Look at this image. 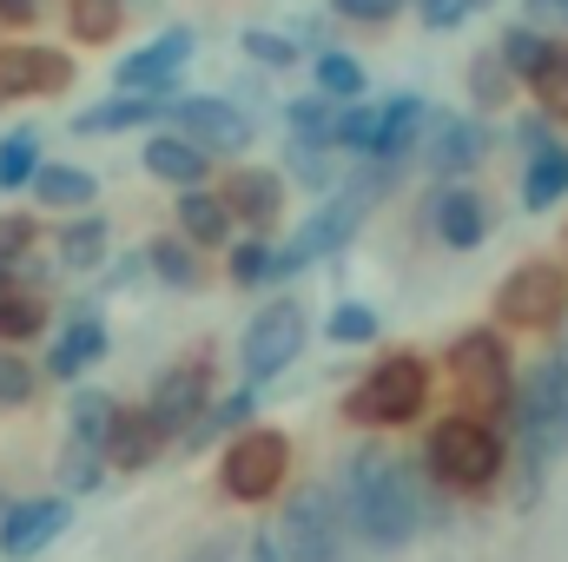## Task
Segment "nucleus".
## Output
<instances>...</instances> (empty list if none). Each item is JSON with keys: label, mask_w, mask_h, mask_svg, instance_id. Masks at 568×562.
Masks as SVG:
<instances>
[{"label": "nucleus", "mask_w": 568, "mask_h": 562, "mask_svg": "<svg viewBox=\"0 0 568 562\" xmlns=\"http://www.w3.org/2000/svg\"><path fill=\"white\" fill-rule=\"evenodd\" d=\"M40 20V0H0V27H33Z\"/></svg>", "instance_id": "49"}, {"label": "nucleus", "mask_w": 568, "mask_h": 562, "mask_svg": "<svg viewBox=\"0 0 568 562\" xmlns=\"http://www.w3.org/2000/svg\"><path fill=\"white\" fill-rule=\"evenodd\" d=\"M239 53H245L258 73H284V67H297V60H304V47H297L291 33H272V27H245Z\"/></svg>", "instance_id": "40"}, {"label": "nucleus", "mask_w": 568, "mask_h": 562, "mask_svg": "<svg viewBox=\"0 0 568 562\" xmlns=\"http://www.w3.org/2000/svg\"><path fill=\"white\" fill-rule=\"evenodd\" d=\"M126 13H133V0H67V33L80 47H113Z\"/></svg>", "instance_id": "29"}, {"label": "nucleus", "mask_w": 568, "mask_h": 562, "mask_svg": "<svg viewBox=\"0 0 568 562\" xmlns=\"http://www.w3.org/2000/svg\"><path fill=\"white\" fill-rule=\"evenodd\" d=\"M33 172H40V127H13L0 140V192L33 185Z\"/></svg>", "instance_id": "38"}, {"label": "nucleus", "mask_w": 568, "mask_h": 562, "mask_svg": "<svg viewBox=\"0 0 568 562\" xmlns=\"http://www.w3.org/2000/svg\"><path fill=\"white\" fill-rule=\"evenodd\" d=\"M410 7H417V20H424L429 33H449V27H463L476 13L469 0H410Z\"/></svg>", "instance_id": "47"}, {"label": "nucleus", "mask_w": 568, "mask_h": 562, "mask_svg": "<svg viewBox=\"0 0 568 562\" xmlns=\"http://www.w3.org/2000/svg\"><path fill=\"white\" fill-rule=\"evenodd\" d=\"M424 120H429L424 93H390V100H377V107H371V140H364V159H384V165L417 159Z\"/></svg>", "instance_id": "16"}, {"label": "nucleus", "mask_w": 568, "mask_h": 562, "mask_svg": "<svg viewBox=\"0 0 568 562\" xmlns=\"http://www.w3.org/2000/svg\"><path fill=\"white\" fill-rule=\"evenodd\" d=\"M145 272L159 284H172V291H199V284H205V252H199L185 232H165V239L145 245Z\"/></svg>", "instance_id": "26"}, {"label": "nucleus", "mask_w": 568, "mask_h": 562, "mask_svg": "<svg viewBox=\"0 0 568 562\" xmlns=\"http://www.w3.org/2000/svg\"><path fill=\"white\" fill-rule=\"evenodd\" d=\"M549 358H556V371H562V391H568V318H562V338H556V351H549Z\"/></svg>", "instance_id": "53"}, {"label": "nucleus", "mask_w": 568, "mask_h": 562, "mask_svg": "<svg viewBox=\"0 0 568 562\" xmlns=\"http://www.w3.org/2000/svg\"><path fill=\"white\" fill-rule=\"evenodd\" d=\"M192 27H165V33H152L140 53H126L120 67H113V80L126 87V93H172V80L185 73V60H192Z\"/></svg>", "instance_id": "15"}, {"label": "nucleus", "mask_w": 568, "mask_h": 562, "mask_svg": "<svg viewBox=\"0 0 568 562\" xmlns=\"http://www.w3.org/2000/svg\"><path fill=\"white\" fill-rule=\"evenodd\" d=\"M192 562H239V543H205Z\"/></svg>", "instance_id": "51"}, {"label": "nucleus", "mask_w": 568, "mask_h": 562, "mask_svg": "<svg viewBox=\"0 0 568 562\" xmlns=\"http://www.w3.org/2000/svg\"><path fill=\"white\" fill-rule=\"evenodd\" d=\"M489 159V120L483 113H429L424 120V152L417 165L436 179H463Z\"/></svg>", "instance_id": "13"}, {"label": "nucleus", "mask_w": 568, "mask_h": 562, "mask_svg": "<svg viewBox=\"0 0 568 562\" xmlns=\"http://www.w3.org/2000/svg\"><path fill=\"white\" fill-rule=\"evenodd\" d=\"M106 358V324H100V311L87 304V311H73L67 318V331L53 338V351H47V378H60V384H73L80 371H93Z\"/></svg>", "instance_id": "22"}, {"label": "nucleus", "mask_w": 568, "mask_h": 562, "mask_svg": "<svg viewBox=\"0 0 568 562\" xmlns=\"http://www.w3.org/2000/svg\"><path fill=\"white\" fill-rule=\"evenodd\" d=\"M449 384H456V404L476 411V418L509 423V404H516V358L503 344L496 324H476V331H456L443 344V364H436Z\"/></svg>", "instance_id": "4"}, {"label": "nucleus", "mask_w": 568, "mask_h": 562, "mask_svg": "<svg viewBox=\"0 0 568 562\" xmlns=\"http://www.w3.org/2000/svg\"><path fill=\"white\" fill-rule=\"evenodd\" d=\"M165 443H172V436L159 430V418H152L145 404H120V418L106 430V463H113V470H145Z\"/></svg>", "instance_id": "23"}, {"label": "nucleus", "mask_w": 568, "mask_h": 562, "mask_svg": "<svg viewBox=\"0 0 568 562\" xmlns=\"http://www.w3.org/2000/svg\"><path fill=\"white\" fill-rule=\"evenodd\" d=\"M556 199H568V145L523 159V212H549Z\"/></svg>", "instance_id": "30"}, {"label": "nucleus", "mask_w": 568, "mask_h": 562, "mask_svg": "<svg viewBox=\"0 0 568 562\" xmlns=\"http://www.w3.org/2000/svg\"><path fill=\"white\" fill-rule=\"evenodd\" d=\"M337 107H344V100H331V93H304V100H284V127H291V133H304V140H324V145H331Z\"/></svg>", "instance_id": "41"}, {"label": "nucleus", "mask_w": 568, "mask_h": 562, "mask_svg": "<svg viewBox=\"0 0 568 562\" xmlns=\"http://www.w3.org/2000/svg\"><path fill=\"white\" fill-rule=\"evenodd\" d=\"M529 7V20H549V13H568V0H523Z\"/></svg>", "instance_id": "52"}, {"label": "nucleus", "mask_w": 568, "mask_h": 562, "mask_svg": "<svg viewBox=\"0 0 568 562\" xmlns=\"http://www.w3.org/2000/svg\"><path fill=\"white\" fill-rule=\"evenodd\" d=\"M172 113V93H113V100H100V107H87V113H73V133L80 140H106V133H140V127H159Z\"/></svg>", "instance_id": "19"}, {"label": "nucleus", "mask_w": 568, "mask_h": 562, "mask_svg": "<svg viewBox=\"0 0 568 562\" xmlns=\"http://www.w3.org/2000/svg\"><path fill=\"white\" fill-rule=\"evenodd\" d=\"M0 510H7V503H0Z\"/></svg>", "instance_id": "55"}, {"label": "nucleus", "mask_w": 568, "mask_h": 562, "mask_svg": "<svg viewBox=\"0 0 568 562\" xmlns=\"http://www.w3.org/2000/svg\"><path fill=\"white\" fill-rule=\"evenodd\" d=\"M73 523V503L67 496H33V503H13V510H0V556L27 562L40 556L60 530Z\"/></svg>", "instance_id": "18"}, {"label": "nucleus", "mask_w": 568, "mask_h": 562, "mask_svg": "<svg viewBox=\"0 0 568 562\" xmlns=\"http://www.w3.org/2000/svg\"><path fill=\"white\" fill-rule=\"evenodd\" d=\"M33 391H40V371L7 344L0 351V411H20V404H33Z\"/></svg>", "instance_id": "42"}, {"label": "nucleus", "mask_w": 568, "mask_h": 562, "mask_svg": "<svg viewBox=\"0 0 568 562\" xmlns=\"http://www.w3.org/2000/svg\"><path fill=\"white\" fill-rule=\"evenodd\" d=\"M509 430H516V456L523 463H556L568 450V391L556 358H536L523 378H516V404H509Z\"/></svg>", "instance_id": "5"}, {"label": "nucleus", "mask_w": 568, "mask_h": 562, "mask_svg": "<svg viewBox=\"0 0 568 562\" xmlns=\"http://www.w3.org/2000/svg\"><path fill=\"white\" fill-rule=\"evenodd\" d=\"M179 232H185L199 252H225V245H232V232H239V219L225 212V199H219V192L185 185V192H179Z\"/></svg>", "instance_id": "24"}, {"label": "nucleus", "mask_w": 568, "mask_h": 562, "mask_svg": "<svg viewBox=\"0 0 568 562\" xmlns=\"http://www.w3.org/2000/svg\"><path fill=\"white\" fill-rule=\"evenodd\" d=\"M239 562H284L278 536H272V530H252V536L239 543Z\"/></svg>", "instance_id": "48"}, {"label": "nucleus", "mask_w": 568, "mask_h": 562, "mask_svg": "<svg viewBox=\"0 0 568 562\" xmlns=\"http://www.w3.org/2000/svg\"><path fill=\"white\" fill-rule=\"evenodd\" d=\"M225 279L239 284V291H265V284H284V259H278V245H272L265 232L239 239V245H232V259H225Z\"/></svg>", "instance_id": "28"}, {"label": "nucleus", "mask_w": 568, "mask_h": 562, "mask_svg": "<svg viewBox=\"0 0 568 562\" xmlns=\"http://www.w3.org/2000/svg\"><path fill=\"white\" fill-rule=\"evenodd\" d=\"M47 331V298L33 284H7L0 291V344H27Z\"/></svg>", "instance_id": "35"}, {"label": "nucleus", "mask_w": 568, "mask_h": 562, "mask_svg": "<svg viewBox=\"0 0 568 562\" xmlns=\"http://www.w3.org/2000/svg\"><path fill=\"white\" fill-rule=\"evenodd\" d=\"M106 470H113V463H106V450H100V443L67 436V450H60V470H53V476H60V490L87 496V490H100V483H106Z\"/></svg>", "instance_id": "37"}, {"label": "nucleus", "mask_w": 568, "mask_h": 562, "mask_svg": "<svg viewBox=\"0 0 568 562\" xmlns=\"http://www.w3.org/2000/svg\"><path fill=\"white\" fill-rule=\"evenodd\" d=\"M179 133L192 145H205L212 159H232V152H245L252 145V113L232 100V93H185V100H172V113H165Z\"/></svg>", "instance_id": "12"}, {"label": "nucleus", "mask_w": 568, "mask_h": 562, "mask_svg": "<svg viewBox=\"0 0 568 562\" xmlns=\"http://www.w3.org/2000/svg\"><path fill=\"white\" fill-rule=\"evenodd\" d=\"M463 87H469V107H476V113H496V107H509V100H516V87H523V80H516V73L503 67V53L489 47V53H476V60H469Z\"/></svg>", "instance_id": "32"}, {"label": "nucleus", "mask_w": 568, "mask_h": 562, "mask_svg": "<svg viewBox=\"0 0 568 562\" xmlns=\"http://www.w3.org/2000/svg\"><path fill=\"white\" fill-rule=\"evenodd\" d=\"M324 331H331V344H371V338H377V311L351 298V304H337V311H331V324H324Z\"/></svg>", "instance_id": "43"}, {"label": "nucleus", "mask_w": 568, "mask_h": 562, "mask_svg": "<svg viewBox=\"0 0 568 562\" xmlns=\"http://www.w3.org/2000/svg\"><path fill=\"white\" fill-rule=\"evenodd\" d=\"M371 192H357V185H344V192H331L311 219H304V232L291 239V245H278V259H284V279H297L304 265H317V259H331V252H344L351 239H357V225L371 219Z\"/></svg>", "instance_id": "10"}, {"label": "nucleus", "mask_w": 568, "mask_h": 562, "mask_svg": "<svg viewBox=\"0 0 568 562\" xmlns=\"http://www.w3.org/2000/svg\"><path fill=\"white\" fill-rule=\"evenodd\" d=\"M33 199H40L47 212H87V205L100 199V179H93L87 165L40 159V172H33Z\"/></svg>", "instance_id": "25"}, {"label": "nucleus", "mask_w": 568, "mask_h": 562, "mask_svg": "<svg viewBox=\"0 0 568 562\" xmlns=\"http://www.w3.org/2000/svg\"><path fill=\"white\" fill-rule=\"evenodd\" d=\"M113 418H120V398H113V391H73V404H67V436H80V443H100V450H106Z\"/></svg>", "instance_id": "36"}, {"label": "nucleus", "mask_w": 568, "mask_h": 562, "mask_svg": "<svg viewBox=\"0 0 568 562\" xmlns=\"http://www.w3.org/2000/svg\"><path fill=\"white\" fill-rule=\"evenodd\" d=\"M489 225H496V205H489L476 185H463V179L429 199V232H436L449 252H476V245L489 239Z\"/></svg>", "instance_id": "17"}, {"label": "nucleus", "mask_w": 568, "mask_h": 562, "mask_svg": "<svg viewBox=\"0 0 568 562\" xmlns=\"http://www.w3.org/2000/svg\"><path fill=\"white\" fill-rule=\"evenodd\" d=\"M140 165L152 172V179H159V185H179V192L212 179V152H205V145H192L185 133H179V127L152 133V140H145V152H140Z\"/></svg>", "instance_id": "21"}, {"label": "nucleus", "mask_w": 568, "mask_h": 562, "mask_svg": "<svg viewBox=\"0 0 568 562\" xmlns=\"http://www.w3.org/2000/svg\"><path fill=\"white\" fill-rule=\"evenodd\" d=\"M284 172H291L304 192H331V185H337V145L291 133V140H284Z\"/></svg>", "instance_id": "33"}, {"label": "nucleus", "mask_w": 568, "mask_h": 562, "mask_svg": "<svg viewBox=\"0 0 568 562\" xmlns=\"http://www.w3.org/2000/svg\"><path fill=\"white\" fill-rule=\"evenodd\" d=\"M496 331H556L568 318V265L556 259H523L489 298Z\"/></svg>", "instance_id": "7"}, {"label": "nucleus", "mask_w": 568, "mask_h": 562, "mask_svg": "<svg viewBox=\"0 0 568 562\" xmlns=\"http://www.w3.org/2000/svg\"><path fill=\"white\" fill-rule=\"evenodd\" d=\"M404 7H410V0H331V13L351 20V27H390Z\"/></svg>", "instance_id": "45"}, {"label": "nucleus", "mask_w": 568, "mask_h": 562, "mask_svg": "<svg viewBox=\"0 0 568 562\" xmlns=\"http://www.w3.org/2000/svg\"><path fill=\"white\" fill-rule=\"evenodd\" d=\"M424 470L429 483H443L449 496H489L503 476H509V436L496 418H476V411H443L424 430Z\"/></svg>", "instance_id": "2"}, {"label": "nucleus", "mask_w": 568, "mask_h": 562, "mask_svg": "<svg viewBox=\"0 0 568 562\" xmlns=\"http://www.w3.org/2000/svg\"><path fill=\"white\" fill-rule=\"evenodd\" d=\"M106 245H113L106 219H93V212H73V219L60 225V239H53V259H60L67 272H100V265H106Z\"/></svg>", "instance_id": "27"}, {"label": "nucleus", "mask_w": 568, "mask_h": 562, "mask_svg": "<svg viewBox=\"0 0 568 562\" xmlns=\"http://www.w3.org/2000/svg\"><path fill=\"white\" fill-rule=\"evenodd\" d=\"M232 100H239L245 113H258V107H272V100H265V80H239V87H232Z\"/></svg>", "instance_id": "50"}, {"label": "nucleus", "mask_w": 568, "mask_h": 562, "mask_svg": "<svg viewBox=\"0 0 568 562\" xmlns=\"http://www.w3.org/2000/svg\"><path fill=\"white\" fill-rule=\"evenodd\" d=\"M429 391H436V364L424 351H384L351 391H344V423L357 430H404L429 411Z\"/></svg>", "instance_id": "3"}, {"label": "nucleus", "mask_w": 568, "mask_h": 562, "mask_svg": "<svg viewBox=\"0 0 568 562\" xmlns=\"http://www.w3.org/2000/svg\"><path fill=\"white\" fill-rule=\"evenodd\" d=\"M311 80H317V93H331V100H364V60L357 53H344V47H317L311 53Z\"/></svg>", "instance_id": "34"}, {"label": "nucleus", "mask_w": 568, "mask_h": 562, "mask_svg": "<svg viewBox=\"0 0 568 562\" xmlns=\"http://www.w3.org/2000/svg\"><path fill=\"white\" fill-rule=\"evenodd\" d=\"M542 47H549V33H542L536 20H509V27L496 33V53H503V67H509L516 80H529V73H536Z\"/></svg>", "instance_id": "39"}, {"label": "nucleus", "mask_w": 568, "mask_h": 562, "mask_svg": "<svg viewBox=\"0 0 568 562\" xmlns=\"http://www.w3.org/2000/svg\"><path fill=\"white\" fill-rule=\"evenodd\" d=\"M7 284H20V279H13V265H0V291H7Z\"/></svg>", "instance_id": "54"}, {"label": "nucleus", "mask_w": 568, "mask_h": 562, "mask_svg": "<svg viewBox=\"0 0 568 562\" xmlns=\"http://www.w3.org/2000/svg\"><path fill=\"white\" fill-rule=\"evenodd\" d=\"M549 145H556V120H549L542 107L516 120V152H523V159H536V152H549Z\"/></svg>", "instance_id": "46"}, {"label": "nucleus", "mask_w": 568, "mask_h": 562, "mask_svg": "<svg viewBox=\"0 0 568 562\" xmlns=\"http://www.w3.org/2000/svg\"><path fill=\"white\" fill-rule=\"evenodd\" d=\"M523 87H529V100H536V107L562 127V120H568V40H549V47H542L536 73H529Z\"/></svg>", "instance_id": "31"}, {"label": "nucleus", "mask_w": 568, "mask_h": 562, "mask_svg": "<svg viewBox=\"0 0 568 562\" xmlns=\"http://www.w3.org/2000/svg\"><path fill=\"white\" fill-rule=\"evenodd\" d=\"M145 411L159 418V430H165V436H179L185 423L205 418V411H212V344H199V351L172 358V364L159 371V384H152Z\"/></svg>", "instance_id": "11"}, {"label": "nucleus", "mask_w": 568, "mask_h": 562, "mask_svg": "<svg viewBox=\"0 0 568 562\" xmlns=\"http://www.w3.org/2000/svg\"><path fill=\"white\" fill-rule=\"evenodd\" d=\"M304 338H311V318H304L291 298L265 304V311L245 324V338H239V364H245V384H272V378H284V371L297 364Z\"/></svg>", "instance_id": "9"}, {"label": "nucleus", "mask_w": 568, "mask_h": 562, "mask_svg": "<svg viewBox=\"0 0 568 562\" xmlns=\"http://www.w3.org/2000/svg\"><path fill=\"white\" fill-rule=\"evenodd\" d=\"M278 550L284 562H344L357 543H351V523L331 496V483H297L284 496V516H278Z\"/></svg>", "instance_id": "6"}, {"label": "nucleus", "mask_w": 568, "mask_h": 562, "mask_svg": "<svg viewBox=\"0 0 568 562\" xmlns=\"http://www.w3.org/2000/svg\"><path fill=\"white\" fill-rule=\"evenodd\" d=\"M219 199H225V212H232L239 225L272 232V225H278V212H284V179H278V172H265V165H239V172H225Z\"/></svg>", "instance_id": "20"}, {"label": "nucleus", "mask_w": 568, "mask_h": 562, "mask_svg": "<svg viewBox=\"0 0 568 562\" xmlns=\"http://www.w3.org/2000/svg\"><path fill=\"white\" fill-rule=\"evenodd\" d=\"M73 53L60 47H33V40H7L0 47V100H53L73 87Z\"/></svg>", "instance_id": "14"}, {"label": "nucleus", "mask_w": 568, "mask_h": 562, "mask_svg": "<svg viewBox=\"0 0 568 562\" xmlns=\"http://www.w3.org/2000/svg\"><path fill=\"white\" fill-rule=\"evenodd\" d=\"M331 496H337V510H344V523H351V543L371 550V556L410 550V543L424 536V523H429L417 470H410L404 456L377 450V443H357V450L337 463Z\"/></svg>", "instance_id": "1"}, {"label": "nucleus", "mask_w": 568, "mask_h": 562, "mask_svg": "<svg viewBox=\"0 0 568 562\" xmlns=\"http://www.w3.org/2000/svg\"><path fill=\"white\" fill-rule=\"evenodd\" d=\"M33 245H40V225H33L27 212H7V219H0V265H20Z\"/></svg>", "instance_id": "44"}, {"label": "nucleus", "mask_w": 568, "mask_h": 562, "mask_svg": "<svg viewBox=\"0 0 568 562\" xmlns=\"http://www.w3.org/2000/svg\"><path fill=\"white\" fill-rule=\"evenodd\" d=\"M284 476H291V436L272 423H245L219 456V490L232 503H272Z\"/></svg>", "instance_id": "8"}]
</instances>
